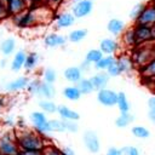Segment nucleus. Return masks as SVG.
<instances>
[{
    "label": "nucleus",
    "mask_w": 155,
    "mask_h": 155,
    "mask_svg": "<svg viewBox=\"0 0 155 155\" xmlns=\"http://www.w3.org/2000/svg\"><path fill=\"white\" fill-rule=\"evenodd\" d=\"M51 8L42 6H38V7H31L28 8L27 11L12 16L13 18V23L18 27V28H31L34 25L41 24V23H46L50 21L51 18Z\"/></svg>",
    "instance_id": "1"
},
{
    "label": "nucleus",
    "mask_w": 155,
    "mask_h": 155,
    "mask_svg": "<svg viewBox=\"0 0 155 155\" xmlns=\"http://www.w3.org/2000/svg\"><path fill=\"white\" fill-rule=\"evenodd\" d=\"M17 140L21 150H44L47 145L45 136L40 134L34 128L16 130Z\"/></svg>",
    "instance_id": "2"
},
{
    "label": "nucleus",
    "mask_w": 155,
    "mask_h": 155,
    "mask_svg": "<svg viewBox=\"0 0 155 155\" xmlns=\"http://www.w3.org/2000/svg\"><path fill=\"white\" fill-rule=\"evenodd\" d=\"M16 130L7 128L0 133V155H21Z\"/></svg>",
    "instance_id": "3"
},
{
    "label": "nucleus",
    "mask_w": 155,
    "mask_h": 155,
    "mask_svg": "<svg viewBox=\"0 0 155 155\" xmlns=\"http://www.w3.org/2000/svg\"><path fill=\"white\" fill-rule=\"evenodd\" d=\"M131 57L133 59V63L136 67H144L148 64L151 59L155 58V42H149V44H143V45H137L132 53Z\"/></svg>",
    "instance_id": "4"
},
{
    "label": "nucleus",
    "mask_w": 155,
    "mask_h": 155,
    "mask_svg": "<svg viewBox=\"0 0 155 155\" xmlns=\"http://www.w3.org/2000/svg\"><path fill=\"white\" fill-rule=\"evenodd\" d=\"M29 119L33 124V128L35 131H38L40 134L42 136H47L48 133H51L50 131V124H48V119L46 117V114L41 110H35L33 113H30Z\"/></svg>",
    "instance_id": "5"
},
{
    "label": "nucleus",
    "mask_w": 155,
    "mask_h": 155,
    "mask_svg": "<svg viewBox=\"0 0 155 155\" xmlns=\"http://www.w3.org/2000/svg\"><path fill=\"white\" fill-rule=\"evenodd\" d=\"M82 142L85 148L91 153V154H97L101 150V142L98 138V134L96 131L92 130H86L82 133Z\"/></svg>",
    "instance_id": "6"
},
{
    "label": "nucleus",
    "mask_w": 155,
    "mask_h": 155,
    "mask_svg": "<svg viewBox=\"0 0 155 155\" xmlns=\"http://www.w3.org/2000/svg\"><path fill=\"white\" fill-rule=\"evenodd\" d=\"M97 102L102 104L103 107L111 108L115 107L117 103V92L111 90V88H102L97 91Z\"/></svg>",
    "instance_id": "7"
},
{
    "label": "nucleus",
    "mask_w": 155,
    "mask_h": 155,
    "mask_svg": "<svg viewBox=\"0 0 155 155\" xmlns=\"http://www.w3.org/2000/svg\"><path fill=\"white\" fill-rule=\"evenodd\" d=\"M93 10V1L92 0H78L73 7L71 13L75 18H85L88 15H91Z\"/></svg>",
    "instance_id": "8"
},
{
    "label": "nucleus",
    "mask_w": 155,
    "mask_h": 155,
    "mask_svg": "<svg viewBox=\"0 0 155 155\" xmlns=\"http://www.w3.org/2000/svg\"><path fill=\"white\" fill-rule=\"evenodd\" d=\"M136 24H144V25H154L155 24V1L150 4H145V7L138 19L134 22Z\"/></svg>",
    "instance_id": "9"
},
{
    "label": "nucleus",
    "mask_w": 155,
    "mask_h": 155,
    "mask_svg": "<svg viewBox=\"0 0 155 155\" xmlns=\"http://www.w3.org/2000/svg\"><path fill=\"white\" fill-rule=\"evenodd\" d=\"M133 27H134V31H136L137 45H143V44L153 42L151 27L144 25V24H136V23H134Z\"/></svg>",
    "instance_id": "10"
},
{
    "label": "nucleus",
    "mask_w": 155,
    "mask_h": 155,
    "mask_svg": "<svg viewBox=\"0 0 155 155\" xmlns=\"http://www.w3.org/2000/svg\"><path fill=\"white\" fill-rule=\"evenodd\" d=\"M99 50L103 52V54L115 56L120 50V44L114 38H104L99 41Z\"/></svg>",
    "instance_id": "11"
},
{
    "label": "nucleus",
    "mask_w": 155,
    "mask_h": 155,
    "mask_svg": "<svg viewBox=\"0 0 155 155\" xmlns=\"http://www.w3.org/2000/svg\"><path fill=\"white\" fill-rule=\"evenodd\" d=\"M6 6L10 16L19 15L30 8L28 0H6Z\"/></svg>",
    "instance_id": "12"
},
{
    "label": "nucleus",
    "mask_w": 155,
    "mask_h": 155,
    "mask_svg": "<svg viewBox=\"0 0 155 155\" xmlns=\"http://www.w3.org/2000/svg\"><path fill=\"white\" fill-rule=\"evenodd\" d=\"M75 17L71 12H61L58 15L54 16V25L58 29H65V28H70L71 25H74L75 23Z\"/></svg>",
    "instance_id": "13"
},
{
    "label": "nucleus",
    "mask_w": 155,
    "mask_h": 155,
    "mask_svg": "<svg viewBox=\"0 0 155 155\" xmlns=\"http://www.w3.org/2000/svg\"><path fill=\"white\" fill-rule=\"evenodd\" d=\"M29 82H30V79H29L28 76H25V75L18 76V78H16L15 80H11V81L7 84V85L5 86V90H6L7 92H11V93L18 92V91H22V90H27Z\"/></svg>",
    "instance_id": "14"
},
{
    "label": "nucleus",
    "mask_w": 155,
    "mask_h": 155,
    "mask_svg": "<svg viewBox=\"0 0 155 155\" xmlns=\"http://www.w3.org/2000/svg\"><path fill=\"white\" fill-rule=\"evenodd\" d=\"M63 76H64V79H65L69 84H71V85H76V84L84 78V74H82V71L80 70L79 67H76V65H71V67H68V68L64 69V71H63Z\"/></svg>",
    "instance_id": "15"
},
{
    "label": "nucleus",
    "mask_w": 155,
    "mask_h": 155,
    "mask_svg": "<svg viewBox=\"0 0 155 155\" xmlns=\"http://www.w3.org/2000/svg\"><path fill=\"white\" fill-rule=\"evenodd\" d=\"M44 42L47 47H59V46H64L68 42V38L58 33H50L45 36Z\"/></svg>",
    "instance_id": "16"
},
{
    "label": "nucleus",
    "mask_w": 155,
    "mask_h": 155,
    "mask_svg": "<svg viewBox=\"0 0 155 155\" xmlns=\"http://www.w3.org/2000/svg\"><path fill=\"white\" fill-rule=\"evenodd\" d=\"M57 114L64 121H76L78 122L79 119H80V114L76 110H74V109H71V108H69L68 105H64V104L58 105Z\"/></svg>",
    "instance_id": "17"
},
{
    "label": "nucleus",
    "mask_w": 155,
    "mask_h": 155,
    "mask_svg": "<svg viewBox=\"0 0 155 155\" xmlns=\"http://www.w3.org/2000/svg\"><path fill=\"white\" fill-rule=\"evenodd\" d=\"M116 63H117V65L120 68L121 74H128L136 67L134 63H133V59H132L131 54H125V53H121L116 58Z\"/></svg>",
    "instance_id": "18"
},
{
    "label": "nucleus",
    "mask_w": 155,
    "mask_h": 155,
    "mask_svg": "<svg viewBox=\"0 0 155 155\" xmlns=\"http://www.w3.org/2000/svg\"><path fill=\"white\" fill-rule=\"evenodd\" d=\"M109 79H110V76L105 71H97L96 74H93L90 78V80L92 81L93 87H94L96 91H99L102 88H105L107 85H108V82H109Z\"/></svg>",
    "instance_id": "19"
},
{
    "label": "nucleus",
    "mask_w": 155,
    "mask_h": 155,
    "mask_svg": "<svg viewBox=\"0 0 155 155\" xmlns=\"http://www.w3.org/2000/svg\"><path fill=\"white\" fill-rule=\"evenodd\" d=\"M126 29V24L122 19H119V18H111L108 21L107 23V30L114 35V36H117V35H121L124 33V30Z\"/></svg>",
    "instance_id": "20"
},
{
    "label": "nucleus",
    "mask_w": 155,
    "mask_h": 155,
    "mask_svg": "<svg viewBox=\"0 0 155 155\" xmlns=\"http://www.w3.org/2000/svg\"><path fill=\"white\" fill-rule=\"evenodd\" d=\"M27 52L24 50H18L17 52H15L13 54V58L10 63V68L12 71H19L23 67H24V63H25V59H27Z\"/></svg>",
    "instance_id": "21"
},
{
    "label": "nucleus",
    "mask_w": 155,
    "mask_h": 155,
    "mask_svg": "<svg viewBox=\"0 0 155 155\" xmlns=\"http://www.w3.org/2000/svg\"><path fill=\"white\" fill-rule=\"evenodd\" d=\"M121 41H122L124 46L130 47V48H134L137 46L134 27H130V28H126L124 30V33L121 34Z\"/></svg>",
    "instance_id": "22"
},
{
    "label": "nucleus",
    "mask_w": 155,
    "mask_h": 155,
    "mask_svg": "<svg viewBox=\"0 0 155 155\" xmlns=\"http://www.w3.org/2000/svg\"><path fill=\"white\" fill-rule=\"evenodd\" d=\"M16 46H17V42H16V40L13 38H6L0 42V52L5 57L11 56V54L15 53Z\"/></svg>",
    "instance_id": "23"
},
{
    "label": "nucleus",
    "mask_w": 155,
    "mask_h": 155,
    "mask_svg": "<svg viewBox=\"0 0 155 155\" xmlns=\"http://www.w3.org/2000/svg\"><path fill=\"white\" fill-rule=\"evenodd\" d=\"M140 75L144 80H149L150 82H155V58L140 68Z\"/></svg>",
    "instance_id": "24"
},
{
    "label": "nucleus",
    "mask_w": 155,
    "mask_h": 155,
    "mask_svg": "<svg viewBox=\"0 0 155 155\" xmlns=\"http://www.w3.org/2000/svg\"><path fill=\"white\" fill-rule=\"evenodd\" d=\"M63 96L65 99H68L70 102H76L81 98L82 94H81V92L76 85H69V86L63 88Z\"/></svg>",
    "instance_id": "25"
},
{
    "label": "nucleus",
    "mask_w": 155,
    "mask_h": 155,
    "mask_svg": "<svg viewBox=\"0 0 155 155\" xmlns=\"http://www.w3.org/2000/svg\"><path fill=\"white\" fill-rule=\"evenodd\" d=\"M88 31L87 29L85 28H76V29H73L69 34H68V41L71 42V44H79L81 42L86 36H87Z\"/></svg>",
    "instance_id": "26"
},
{
    "label": "nucleus",
    "mask_w": 155,
    "mask_h": 155,
    "mask_svg": "<svg viewBox=\"0 0 155 155\" xmlns=\"http://www.w3.org/2000/svg\"><path fill=\"white\" fill-rule=\"evenodd\" d=\"M116 62V57L115 56H108V54H104L94 65L93 68L97 70V71H107V69Z\"/></svg>",
    "instance_id": "27"
},
{
    "label": "nucleus",
    "mask_w": 155,
    "mask_h": 155,
    "mask_svg": "<svg viewBox=\"0 0 155 155\" xmlns=\"http://www.w3.org/2000/svg\"><path fill=\"white\" fill-rule=\"evenodd\" d=\"M39 108L41 111H44L45 114H54L58 110V105L52 101V99H45L41 98L39 101Z\"/></svg>",
    "instance_id": "28"
},
{
    "label": "nucleus",
    "mask_w": 155,
    "mask_h": 155,
    "mask_svg": "<svg viewBox=\"0 0 155 155\" xmlns=\"http://www.w3.org/2000/svg\"><path fill=\"white\" fill-rule=\"evenodd\" d=\"M56 96V88L52 84H47L45 81L41 82L40 86V92H39V97L45 98V99H52Z\"/></svg>",
    "instance_id": "29"
},
{
    "label": "nucleus",
    "mask_w": 155,
    "mask_h": 155,
    "mask_svg": "<svg viewBox=\"0 0 155 155\" xmlns=\"http://www.w3.org/2000/svg\"><path fill=\"white\" fill-rule=\"evenodd\" d=\"M134 121V115L131 113H120V115L115 119V126L119 128H125Z\"/></svg>",
    "instance_id": "30"
},
{
    "label": "nucleus",
    "mask_w": 155,
    "mask_h": 155,
    "mask_svg": "<svg viewBox=\"0 0 155 155\" xmlns=\"http://www.w3.org/2000/svg\"><path fill=\"white\" fill-rule=\"evenodd\" d=\"M117 109L120 113H130L131 109V103L128 102V98L125 92H117V103H116Z\"/></svg>",
    "instance_id": "31"
},
{
    "label": "nucleus",
    "mask_w": 155,
    "mask_h": 155,
    "mask_svg": "<svg viewBox=\"0 0 155 155\" xmlns=\"http://www.w3.org/2000/svg\"><path fill=\"white\" fill-rule=\"evenodd\" d=\"M76 86H78V88L80 90L81 94H91L93 91H96L94 87H93L92 81L90 80V78H82V79L76 84Z\"/></svg>",
    "instance_id": "32"
},
{
    "label": "nucleus",
    "mask_w": 155,
    "mask_h": 155,
    "mask_svg": "<svg viewBox=\"0 0 155 155\" xmlns=\"http://www.w3.org/2000/svg\"><path fill=\"white\" fill-rule=\"evenodd\" d=\"M48 124H50V131L51 132H58V133L67 132V121L62 120L61 117L59 119H51V120H48Z\"/></svg>",
    "instance_id": "33"
},
{
    "label": "nucleus",
    "mask_w": 155,
    "mask_h": 155,
    "mask_svg": "<svg viewBox=\"0 0 155 155\" xmlns=\"http://www.w3.org/2000/svg\"><path fill=\"white\" fill-rule=\"evenodd\" d=\"M39 54L36 52H30L27 54V59H25V63H24V70L27 71H31L34 70L38 64H39Z\"/></svg>",
    "instance_id": "34"
},
{
    "label": "nucleus",
    "mask_w": 155,
    "mask_h": 155,
    "mask_svg": "<svg viewBox=\"0 0 155 155\" xmlns=\"http://www.w3.org/2000/svg\"><path fill=\"white\" fill-rule=\"evenodd\" d=\"M103 56H104V54H103V52H102L99 48H91V50H88V51L86 52V54H85V61L88 62L90 64L94 65Z\"/></svg>",
    "instance_id": "35"
},
{
    "label": "nucleus",
    "mask_w": 155,
    "mask_h": 155,
    "mask_svg": "<svg viewBox=\"0 0 155 155\" xmlns=\"http://www.w3.org/2000/svg\"><path fill=\"white\" fill-rule=\"evenodd\" d=\"M131 133L138 138V139H147L150 137V131L145 127V126H140V125H136L131 128Z\"/></svg>",
    "instance_id": "36"
},
{
    "label": "nucleus",
    "mask_w": 155,
    "mask_h": 155,
    "mask_svg": "<svg viewBox=\"0 0 155 155\" xmlns=\"http://www.w3.org/2000/svg\"><path fill=\"white\" fill-rule=\"evenodd\" d=\"M42 81L53 85L57 81V71L53 68H46L42 71Z\"/></svg>",
    "instance_id": "37"
},
{
    "label": "nucleus",
    "mask_w": 155,
    "mask_h": 155,
    "mask_svg": "<svg viewBox=\"0 0 155 155\" xmlns=\"http://www.w3.org/2000/svg\"><path fill=\"white\" fill-rule=\"evenodd\" d=\"M41 82H42V80H39V79H33V80H30V82H29V85H28V87H27V91H28L31 96H38V97H39Z\"/></svg>",
    "instance_id": "38"
},
{
    "label": "nucleus",
    "mask_w": 155,
    "mask_h": 155,
    "mask_svg": "<svg viewBox=\"0 0 155 155\" xmlns=\"http://www.w3.org/2000/svg\"><path fill=\"white\" fill-rule=\"evenodd\" d=\"M144 7H145V4H143V2H140V4H136V5L131 8V11H130V13H128L130 18L133 19V21L136 22V21L138 19V17L140 16V13L143 12Z\"/></svg>",
    "instance_id": "39"
},
{
    "label": "nucleus",
    "mask_w": 155,
    "mask_h": 155,
    "mask_svg": "<svg viewBox=\"0 0 155 155\" xmlns=\"http://www.w3.org/2000/svg\"><path fill=\"white\" fill-rule=\"evenodd\" d=\"M119 155H140V151L134 145H124L119 148Z\"/></svg>",
    "instance_id": "40"
},
{
    "label": "nucleus",
    "mask_w": 155,
    "mask_h": 155,
    "mask_svg": "<svg viewBox=\"0 0 155 155\" xmlns=\"http://www.w3.org/2000/svg\"><path fill=\"white\" fill-rule=\"evenodd\" d=\"M44 155H64L62 149L57 148L53 144H47L46 148L44 149Z\"/></svg>",
    "instance_id": "41"
},
{
    "label": "nucleus",
    "mask_w": 155,
    "mask_h": 155,
    "mask_svg": "<svg viewBox=\"0 0 155 155\" xmlns=\"http://www.w3.org/2000/svg\"><path fill=\"white\" fill-rule=\"evenodd\" d=\"M110 78H115V76H119V75H121V71H120V68H119V65H117V63L115 62V63H113L108 69H107V71H105Z\"/></svg>",
    "instance_id": "42"
},
{
    "label": "nucleus",
    "mask_w": 155,
    "mask_h": 155,
    "mask_svg": "<svg viewBox=\"0 0 155 155\" xmlns=\"http://www.w3.org/2000/svg\"><path fill=\"white\" fill-rule=\"evenodd\" d=\"M8 15V11H7V6H6V0H0V21L6 18Z\"/></svg>",
    "instance_id": "43"
},
{
    "label": "nucleus",
    "mask_w": 155,
    "mask_h": 155,
    "mask_svg": "<svg viewBox=\"0 0 155 155\" xmlns=\"http://www.w3.org/2000/svg\"><path fill=\"white\" fill-rule=\"evenodd\" d=\"M78 131H79V126H78L76 121H67V132L75 133Z\"/></svg>",
    "instance_id": "44"
},
{
    "label": "nucleus",
    "mask_w": 155,
    "mask_h": 155,
    "mask_svg": "<svg viewBox=\"0 0 155 155\" xmlns=\"http://www.w3.org/2000/svg\"><path fill=\"white\" fill-rule=\"evenodd\" d=\"M16 122H17V121H16L13 117H11V116H6V117L4 119V121H2L4 126H5V127H7V128L16 127Z\"/></svg>",
    "instance_id": "45"
},
{
    "label": "nucleus",
    "mask_w": 155,
    "mask_h": 155,
    "mask_svg": "<svg viewBox=\"0 0 155 155\" xmlns=\"http://www.w3.org/2000/svg\"><path fill=\"white\" fill-rule=\"evenodd\" d=\"M79 68H80V70L82 71V74H84V73H88V71L91 70V68H92V64H90L88 62H86V61L84 59V61L80 63Z\"/></svg>",
    "instance_id": "46"
},
{
    "label": "nucleus",
    "mask_w": 155,
    "mask_h": 155,
    "mask_svg": "<svg viewBox=\"0 0 155 155\" xmlns=\"http://www.w3.org/2000/svg\"><path fill=\"white\" fill-rule=\"evenodd\" d=\"M29 1V6L31 7H38V6H42L46 5V0H28Z\"/></svg>",
    "instance_id": "47"
},
{
    "label": "nucleus",
    "mask_w": 155,
    "mask_h": 155,
    "mask_svg": "<svg viewBox=\"0 0 155 155\" xmlns=\"http://www.w3.org/2000/svg\"><path fill=\"white\" fill-rule=\"evenodd\" d=\"M21 155H44V150H23Z\"/></svg>",
    "instance_id": "48"
},
{
    "label": "nucleus",
    "mask_w": 155,
    "mask_h": 155,
    "mask_svg": "<svg viewBox=\"0 0 155 155\" xmlns=\"http://www.w3.org/2000/svg\"><path fill=\"white\" fill-rule=\"evenodd\" d=\"M104 155H119V148L116 147H110L107 149L105 154Z\"/></svg>",
    "instance_id": "49"
},
{
    "label": "nucleus",
    "mask_w": 155,
    "mask_h": 155,
    "mask_svg": "<svg viewBox=\"0 0 155 155\" xmlns=\"http://www.w3.org/2000/svg\"><path fill=\"white\" fill-rule=\"evenodd\" d=\"M62 151H63L64 155H76L75 151L73 150V148H70V147H64V148H62Z\"/></svg>",
    "instance_id": "50"
},
{
    "label": "nucleus",
    "mask_w": 155,
    "mask_h": 155,
    "mask_svg": "<svg viewBox=\"0 0 155 155\" xmlns=\"http://www.w3.org/2000/svg\"><path fill=\"white\" fill-rule=\"evenodd\" d=\"M148 107H149V110H155V96L148 99Z\"/></svg>",
    "instance_id": "51"
},
{
    "label": "nucleus",
    "mask_w": 155,
    "mask_h": 155,
    "mask_svg": "<svg viewBox=\"0 0 155 155\" xmlns=\"http://www.w3.org/2000/svg\"><path fill=\"white\" fill-rule=\"evenodd\" d=\"M61 2H62V0H46V4L50 5L51 7H54V6L59 5Z\"/></svg>",
    "instance_id": "52"
},
{
    "label": "nucleus",
    "mask_w": 155,
    "mask_h": 155,
    "mask_svg": "<svg viewBox=\"0 0 155 155\" xmlns=\"http://www.w3.org/2000/svg\"><path fill=\"white\" fill-rule=\"evenodd\" d=\"M148 117H149V120H150L151 122L155 124V110H149V113H148Z\"/></svg>",
    "instance_id": "53"
},
{
    "label": "nucleus",
    "mask_w": 155,
    "mask_h": 155,
    "mask_svg": "<svg viewBox=\"0 0 155 155\" xmlns=\"http://www.w3.org/2000/svg\"><path fill=\"white\" fill-rule=\"evenodd\" d=\"M6 64H7V59H6V58H1V61H0V67L4 68Z\"/></svg>",
    "instance_id": "54"
},
{
    "label": "nucleus",
    "mask_w": 155,
    "mask_h": 155,
    "mask_svg": "<svg viewBox=\"0 0 155 155\" xmlns=\"http://www.w3.org/2000/svg\"><path fill=\"white\" fill-rule=\"evenodd\" d=\"M5 107V98L0 97V110H2V108Z\"/></svg>",
    "instance_id": "55"
},
{
    "label": "nucleus",
    "mask_w": 155,
    "mask_h": 155,
    "mask_svg": "<svg viewBox=\"0 0 155 155\" xmlns=\"http://www.w3.org/2000/svg\"><path fill=\"white\" fill-rule=\"evenodd\" d=\"M151 36H153V42H155V24L151 25Z\"/></svg>",
    "instance_id": "56"
},
{
    "label": "nucleus",
    "mask_w": 155,
    "mask_h": 155,
    "mask_svg": "<svg viewBox=\"0 0 155 155\" xmlns=\"http://www.w3.org/2000/svg\"><path fill=\"white\" fill-rule=\"evenodd\" d=\"M154 1H155V0H154Z\"/></svg>",
    "instance_id": "57"
}]
</instances>
